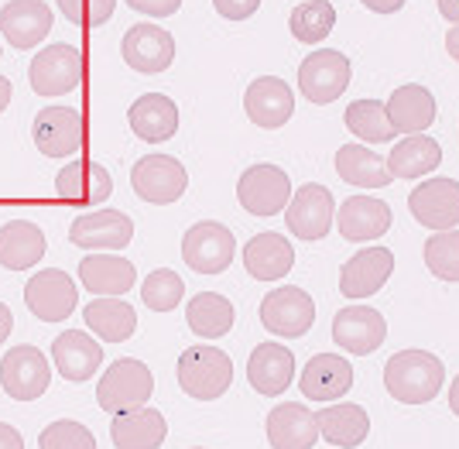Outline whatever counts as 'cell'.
Returning <instances> with one entry per match:
<instances>
[{
	"label": "cell",
	"instance_id": "277c9868",
	"mask_svg": "<svg viewBox=\"0 0 459 449\" xmlns=\"http://www.w3.org/2000/svg\"><path fill=\"white\" fill-rule=\"evenodd\" d=\"M82 73H86V62H82V52L69 41H58V45H48L41 48L39 56L28 65V82L39 97H62V93H73L82 82Z\"/></svg>",
	"mask_w": 459,
	"mask_h": 449
},
{
	"label": "cell",
	"instance_id": "83f0119b",
	"mask_svg": "<svg viewBox=\"0 0 459 449\" xmlns=\"http://www.w3.org/2000/svg\"><path fill=\"white\" fill-rule=\"evenodd\" d=\"M244 268L257 281H281L295 268V251L285 234H257L244 244Z\"/></svg>",
	"mask_w": 459,
	"mask_h": 449
},
{
	"label": "cell",
	"instance_id": "30bf717a",
	"mask_svg": "<svg viewBox=\"0 0 459 449\" xmlns=\"http://www.w3.org/2000/svg\"><path fill=\"white\" fill-rule=\"evenodd\" d=\"M31 137L45 158H76L86 148V120L73 107H45L35 117Z\"/></svg>",
	"mask_w": 459,
	"mask_h": 449
},
{
	"label": "cell",
	"instance_id": "bcb514c9",
	"mask_svg": "<svg viewBox=\"0 0 459 449\" xmlns=\"http://www.w3.org/2000/svg\"><path fill=\"white\" fill-rule=\"evenodd\" d=\"M0 449H24L21 432L14 426H7V422H0Z\"/></svg>",
	"mask_w": 459,
	"mask_h": 449
},
{
	"label": "cell",
	"instance_id": "7402d4cb",
	"mask_svg": "<svg viewBox=\"0 0 459 449\" xmlns=\"http://www.w3.org/2000/svg\"><path fill=\"white\" fill-rule=\"evenodd\" d=\"M52 31V7L45 0H7L0 7V39L14 48H35Z\"/></svg>",
	"mask_w": 459,
	"mask_h": 449
},
{
	"label": "cell",
	"instance_id": "f5cc1de1",
	"mask_svg": "<svg viewBox=\"0 0 459 449\" xmlns=\"http://www.w3.org/2000/svg\"><path fill=\"white\" fill-rule=\"evenodd\" d=\"M449 409L456 411V419H459V374H456V381L449 384Z\"/></svg>",
	"mask_w": 459,
	"mask_h": 449
},
{
	"label": "cell",
	"instance_id": "3957f363",
	"mask_svg": "<svg viewBox=\"0 0 459 449\" xmlns=\"http://www.w3.org/2000/svg\"><path fill=\"white\" fill-rule=\"evenodd\" d=\"M154 391V374L148 364H141L134 357H120L114 360L100 384H96V405L110 415H124V411L144 409Z\"/></svg>",
	"mask_w": 459,
	"mask_h": 449
},
{
	"label": "cell",
	"instance_id": "4fadbf2b",
	"mask_svg": "<svg viewBox=\"0 0 459 449\" xmlns=\"http://www.w3.org/2000/svg\"><path fill=\"white\" fill-rule=\"evenodd\" d=\"M134 240V220L120 210H90L73 220L69 244L82 251H124Z\"/></svg>",
	"mask_w": 459,
	"mask_h": 449
},
{
	"label": "cell",
	"instance_id": "836d02e7",
	"mask_svg": "<svg viewBox=\"0 0 459 449\" xmlns=\"http://www.w3.org/2000/svg\"><path fill=\"white\" fill-rule=\"evenodd\" d=\"M336 176L357 189H384L394 182L391 168H387V158H381L364 144H343L336 151Z\"/></svg>",
	"mask_w": 459,
	"mask_h": 449
},
{
	"label": "cell",
	"instance_id": "f6af8a7d",
	"mask_svg": "<svg viewBox=\"0 0 459 449\" xmlns=\"http://www.w3.org/2000/svg\"><path fill=\"white\" fill-rule=\"evenodd\" d=\"M127 7L137 14H148V18H172L182 7V0H127Z\"/></svg>",
	"mask_w": 459,
	"mask_h": 449
},
{
	"label": "cell",
	"instance_id": "7a4b0ae2",
	"mask_svg": "<svg viewBox=\"0 0 459 449\" xmlns=\"http://www.w3.org/2000/svg\"><path fill=\"white\" fill-rule=\"evenodd\" d=\"M233 384V360L227 350L195 343L178 357V388L195 402H216Z\"/></svg>",
	"mask_w": 459,
	"mask_h": 449
},
{
	"label": "cell",
	"instance_id": "db71d44e",
	"mask_svg": "<svg viewBox=\"0 0 459 449\" xmlns=\"http://www.w3.org/2000/svg\"><path fill=\"white\" fill-rule=\"evenodd\" d=\"M0 56H4V48H0Z\"/></svg>",
	"mask_w": 459,
	"mask_h": 449
},
{
	"label": "cell",
	"instance_id": "ab89813d",
	"mask_svg": "<svg viewBox=\"0 0 459 449\" xmlns=\"http://www.w3.org/2000/svg\"><path fill=\"white\" fill-rule=\"evenodd\" d=\"M182 295H186V281L172 268H158L141 285V298H144V306L152 313H172L175 306L182 302Z\"/></svg>",
	"mask_w": 459,
	"mask_h": 449
},
{
	"label": "cell",
	"instance_id": "8d00e7d4",
	"mask_svg": "<svg viewBox=\"0 0 459 449\" xmlns=\"http://www.w3.org/2000/svg\"><path fill=\"white\" fill-rule=\"evenodd\" d=\"M82 319L93 330V336H100L103 343H124L137 330V313L124 298H93L82 309Z\"/></svg>",
	"mask_w": 459,
	"mask_h": 449
},
{
	"label": "cell",
	"instance_id": "6da1fadb",
	"mask_svg": "<svg viewBox=\"0 0 459 449\" xmlns=\"http://www.w3.org/2000/svg\"><path fill=\"white\" fill-rule=\"evenodd\" d=\"M446 384V367L429 350H398L384 364V388L402 405H429Z\"/></svg>",
	"mask_w": 459,
	"mask_h": 449
},
{
	"label": "cell",
	"instance_id": "e575fe53",
	"mask_svg": "<svg viewBox=\"0 0 459 449\" xmlns=\"http://www.w3.org/2000/svg\"><path fill=\"white\" fill-rule=\"evenodd\" d=\"M442 165V148L439 141H432L429 134H411L398 141L387 155V168L394 178H421L432 176Z\"/></svg>",
	"mask_w": 459,
	"mask_h": 449
},
{
	"label": "cell",
	"instance_id": "ac0fdd59",
	"mask_svg": "<svg viewBox=\"0 0 459 449\" xmlns=\"http://www.w3.org/2000/svg\"><path fill=\"white\" fill-rule=\"evenodd\" d=\"M124 62L141 76H158L175 62V39L158 24H134L120 41Z\"/></svg>",
	"mask_w": 459,
	"mask_h": 449
},
{
	"label": "cell",
	"instance_id": "9c48e42d",
	"mask_svg": "<svg viewBox=\"0 0 459 449\" xmlns=\"http://www.w3.org/2000/svg\"><path fill=\"white\" fill-rule=\"evenodd\" d=\"M291 195V178L278 165H250L237 182V199L250 216L285 213Z\"/></svg>",
	"mask_w": 459,
	"mask_h": 449
},
{
	"label": "cell",
	"instance_id": "8fae6325",
	"mask_svg": "<svg viewBox=\"0 0 459 449\" xmlns=\"http://www.w3.org/2000/svg\"><path fill=\"white\" fill-rule=\"evenodd\" d=\"M52 381V367L45 360L39 347H11L0 360V388L7 391L14 402H35L48 391Z\"/></svg>",
	"mask_w": 459,
	"mask_h": 449
},
{
	"label": "cell",
	"instance_id": "ba28073f",
	"mask_svg": "<svg viewBox=\"0 0 459 449\" xmlns=\"http://www.w3.org/2000/svg\"><path fill=\"white\" fill-rule=\"evenodd\" d=\"M261 323H264V330L281 340H299L316 323V302H312V295L295 285L271 289L261 302Z\"/></svg>",
	"mask_w": 459,
	"mask_h": 449
},
{
	"label": "cell",
	"instance_id": "9a60e30c",
	"mask_svg": "<svg viewBox=\"0 0 459 449\" xmlns=\"http://www.w3.org/2000/svg\"><path fill=\"white\" fill-rule=\"evenodd\" d=\"M333 220H336V199L319 182H306L302 189H295L285 210L288 230L299 240H323Z\"/></svg>",
	"mask_w": 459,
	"mask_h": 449
},
{
	"label": "cell",
	"instance_id": "cb8c5ba5",
	"mask_svg": "<svg viewBox=\"0 0 459 449\" xmlns=\"http://www.w3.org/2000/svg\"><path fill=\"white\" fill-rule=\"evenodd\" d=\"M79 285L96 298H124L137 285V268L127 257L90 255L79 261Z\"/></svg>",
	"mask_w": 459,
	"mask_h": 449
},
{
	"label": "cell",
	"instance_id": "ffe728a7",
	"mask_svg": "<svg viewBox=\"0 0 459 449\" xmlns=\"http://www.w3.org/2000/svg\"><path fill=\"white\" fill-rule=\"evenodd\" d=\"M244 110H247V117L254 120L257 127L278 131V127H285L288 120H291V114H295V93H291V86H288L285 79L261 76L247 86V93H244Z\"/></svg>",
	"mask_w": 459,
	"mask_h": 449
},
{
	"label": "cell",
	"instance_id": "74e56055",
	"mask_svg": "<svg viewBox=\"0 0 459 449\" xmlns=\"http://www.w3.org/2000/svg\"><path fill=\"white\" fill-rule=\"evenodd\" d=\"M343 120L353 134L370 144H387L398 137V127L391 124V114H387V103L381 99H353L346 107Z\"/></svg>",
	"mask_w": 459,
	"mask_h": 449
},
{
	"label": "cell",
	"instance_id": "d590c367",
	"mask_svg": "<svg viewBox=\"0 0 459 449\" xmlns=\"http://www.w3.org/2000/svg\"><path fill=\"white\" fill-rule=\"evenodd\" d=\"M233 319H237L233 302L220 292L192 295L189 306H186V323H189V330L199 340H220V336H227L233 330Z\"/></svg>",
	"mask_w": 459,
	"mask_h": 449
},
{
	"label": "cell",
	"instance_id": "4dcf8cb0",
	"mask_svg": "<svg viewBox=\"0 0 459 449\" xmlns=\"http://www.w3.org/2000/svg\"><path fill=\"white\" fill-rule=\"evenodd\" d=\"M45 257V230L31 220H11L0 227V264L7 272H28Z\"/></svg>",
	"mask_w": 459,
	"mask_h": 449
},
{
	"label": "cell",
	"instance_id": "d6a6232c",
	"mask_svg": "<svg viewBox=\"0 0 459 449\" xmlns=\"http://www.w3.org/2000/svg\"><path fill=\"white\" fill-rule=\"evenodd\" d=\"M387 114H391V124L398 127V134H421L436 124V97L419 82H408L391 93Z\"/></svg>",
	"mask_w": 459,
	"mask_h": 449
},
{
	"label": "cell",
	"instance_id": "f907efd6",
	"mask_svg": "<svg viewBox=\"0 0 459 449\" xmlns=\"http://www.w3.org/2000/svg\"><path fill=\"white\" fill-rule=\"evenodd\" d=\"M11 97H14V86H11V79L0 76V114L11 107Z\"/></svg>",
	"mask_w": 459,
	"mask_h": 449
},
{
	"label": "cell",
	"instance_id": "f35d334b",
	"mask_svg": "<svg viewBox=\"0 0 459 449\" xmlns=\"http://www.w3.org/2000/svg\"><path fill=\"white\" fill-rule=\"evenodd\" d=\"M291 28V39L302 41V45H319L323 39H329V31L336 28V11L329 0H306L291 11L288 18Z\"/></svg>",
	"mask_w": 459,
	"mask_h": 449
},
{
	"label": "cell",
	"instance_id": "44dd1931",
	"mask_svg": "<svg viewBox=\"0 0 459 449\" xmlns=\"http://www.w3.org/2000/svg\"><path fill=\"white\" fill-rule=\"evenodd\" d=\"M394 274V255L387 247H364L340 268V292L346 298H370Z\"/></svg>",
	"mask_w": 459,
	"mask_h": 449
},
{
	"label": "cell",
	"instance_id": "603a6c76",
	"mask_svg": "<svg viewBox=\"0 0 459 449\" xmlns=\"http://www.w3.org/2000/svg\"><path fill=\"white\" fill-rule=\"evenodd\" d=\"M391 206L384 199H374V195H350L340 203L336 210V227L343 240H353V244H367V240H377L391 230Z\"/></svg>",
	"mask_w": 459,
	"mask_h": 449
},
{
	"label": "cell",
	"instance_id": "5b68a950",
	"mask_svg": "<svg viewBox=\"0 0 459 449\" xmlns=\"http://www.w3.org/2000/svg\"><path fill=\"white\" fill-rule=\"evenodd\" d=\"M237 257V237L216 220H199L182 237V261L199 274L227 272Z\"/></svg>",
	"mask_w": 459,
	"mask_h": 449
},
{
	"label": "cell",
	"instance_id": "8992f818",
	"mask_svg": "<svg viewBox=\"0 0 459 449\" xmlns=\"http://www.w3.org/2000/svg\"><path fill=\"white\" fill-rule=\"evenodd\" d=\"M350 79H353V65H350V59H346L343 52H336V48H319V52H312V56L302 59V65H299V93H302L308 103L325 107V103L343 97Z\"/></svg>",
	"mask_w": 459,
	"mask_h": 449
},
{
	"label": "cell",
	"instance_id": "ee69618b",
	"mask_svg": "<svg viewBox=\"0 0 459 449\" xmlns=\"http://www.w3.org/2000/svg\"><path fill=\"white\" fill-rule=\"evenodd\" d=\"M212 7H216V14L227 21H247L257 14V7H261V0H212Z\"/></svg>",
	"mask_w": 459,
	"mask_h": 449
},
{
	"label": "cell",
	"instance_id": "7dc6e473",
	"mask_svg": "<svg viewBox=\"0 0 459 449\" xmlns=\"http://www.w3.org/2000/svg\"><path fill=\"white\" fill-rule=\"evenodd\" d=\"M367 11H374V14H394V11H402L404 0H364Z\"/></svg>",
	"mask_w": 459,
	"mask_h": 449
},
{
	"label": "cell",
	"instance_id": "c3c4849f",
	"mask_svg": "<svg viewBox=\"0 0 459 449\" xmlns=\"http://www.w3.org/2000/svg\"><path fill=\"white\" fill-rule=\"evenodd\" d=\"M11 330H14V313H11V306L0 302V343L11 340Z\"/></svg>",
	"mask_w": 459,
	"mask_h": 449
},
{
	"label": "cell",
	"instance_id": "484cf974",
	"mask_svg": "<svg viewBox=\"0 0 459 449\" xmlns=\"http://www.w3.org/2000/svg\"><path fill=\"white\" fill-rule=\"evenodd\" d=\"M319 439V419L302 402H285L268 411L271 449H312Z\"/></svg>",
	"mask_w": 459,
	"mask_h": 449
},
{
	"label": "cell",
	"instance_id": "816d5d0a",
	"mask_svg": "<svg viewBox=\"0 0 459 449\" xmlns=\"http://www.w3.org/2000/svg\"><path fill=\"white\" fill-rule=\"evenodd\" d=\"M446 52L459 62V24H453V28H449V35H446Z\"/></svg>",
	"mask_w": 459,
	"mask_h": 449
},
{
	"label": "cell",
	"instance_id": "1f68e13d",
	"mask_svg": "<svg viewBox=\"0 0 459 449\" xmlns=\"http://www.w3.org/2000/svg\"><path fill=\"white\" fill-rule=\"evenodd\" d=\"M316 419H319V436L336 449H357L370 436V415L353 402H333Z\"/></svg>",
	"mask_w": 459,
	"mask_h": 449
},
{
	"label": "cell",
	"instance_id": "e0dca14e",
	"mask_svg": "<svg viewBox=\"0 0 459 449\" xmlns=\"http://www.w3.org/2000/svg\"><path fill=\"white\" fill-rule=\"evenodd\" d=\"M110 193H114L110 172L90 158H73L56 176V195L69 206H100L110 199Z\"/></svg>",
	"mask_w": 459,
	"mask_h": 449
},
{
	"label": "cell",
	"instance_id": "d6986e66",
	"mask_svg": "<svg viewBox=\"0 0 459 449\" xmlns=\"http://www.w3.org/2000/svg\"><path fill=\"white\" fill-rule=\"evenodd\" d=\"M350 388H353V367L340 353H316L299 377V391L319 405L340 402L343 394H350Z\"/></svg>",
	"mask_w": 459,
	"mask_h": 449
},
{
	"label": "cell",
	"instance_id": "7bdbcfd3",
	"mask_svg": "<svg viewBox=\"0 0 459 449\" xmlns=\"http://www.w3.org/2000/svg\"><path fill=\"white\" fill-rule=\"evenodd\" d=\"M58 11L76 28H100L114 18L117 0H56Z\"/></svg>",
	"mask_w": 459,
	"mask_h": 449
},
{
	"label": "cell",
	"instance_id": "7c38bea8",
	"mask_svg": "<svg viewBox=\"0 0 459 449\" xmlns=\"http://www.w3.org/2000/svg\"><path fill=\"white\" fill-rule=\"evenodd\" d=\"M131 186L144 203L169 206V203H178L189 189V172L172 155H144L131 172Z\"/></svg>",
	"mask_w": 459,
	"mask_h": 449
},
{
	"label": "cell",
	"instance_id": "d4e9b609",
	"mask_svg": "<svg viewBox=\"0 0 459 449\" xmlns=\"http://www.w3.org/2000/svg\"><path fill=\"white\" fill-rule=\"evenodd\" d=\"M52 364L58 367V374L73 384L90 381L100 364H103V343L86 336L82 330H65L52 340Z\"/></svg>",
	"mask_w": 459,
	"mask_h": 449
},
{
	"label": "cell",
	"instance_id": "52a82bcc",
	"mask_svg": "<svg viewBox=\"0 0 459 449\" xmlns=\"http://www.w3.org/2000/svg\"><path fill=\"white\" fill-rule=\"evenodd\" d=\"M79 285L62 268H45L24 285V306L41 323H62L76 313Z\"/></svg>",
	"mask_w": 459,
	"mask_h": 449
},
{
	"label": "cell",
	"instance_id": "f1b7e54d",
	"mask_svg": "<svg viewBox=\"0 0 459 449\" xmlns=\"http://www.w3.org/2000/svg\"><path fill=\"white\" fill-rule=\"evenodd\" d=\"M127 124L144 144H161V141L175 137V131H178V107L165 93H144V97H137L131 103Z\"/></svg>",
	"mask_w": 459,
	"mask_h": 449
},
{
	"label": "cell",
	"instance_id": "4316f807",
	"mask_svg": "<svg viewBox=\"0 0 459 449\" xmlns=\"http://www.w3.org/2000/svg\"><path fill=\"white\" fill-rule=\"evenodd\" d=\"M295 377V353L285 343H261L247 360V381L257 394H285Z\"/></svg>",
	"mask_w": 459,
	"mask_h": 449
},
{
	"label": "cell",
	"instance_id": "681fc988",
	"mask_svg": "<svg viewBox=\"0 0 459 449\" xmlns=\"http://www.w3.org/2000/svg\"><path fill=\"white\" fill-rule=\"evenodd\" d=\"M436 4H439L442 18L449 21V24H459V0H436Z\"/></svg>",
	"mask_w": 459,
	"mask_h": 449
},
{
	"label": "cell",
	"instance_id": "60d3db41",
	"mask_svg": "<svg viewBox=\"0 0 459 449\" xmlns=\"http://www.w3.org/2000/svg\"><path fill=\"white\" fill-rule=\"evenodd\" d=\"M425 264L439 281H459V230H439L429 237Z\"/></svg>",
	"mask_w": 459,
	"mask_h": 449
},
{
	"label": "cell",
	"instance_id": "f546056e",
	"mask_svg": "<svg viewBox=\"0 0 459 449\" xmlns=\"http://www.w3.org/2000/svg\"><path fill=\"white\" fill-rule=\"evenodd\" d=\"M165 436H169V422L152 405L114 415L110 422V439L117 449H158L165 443Z\"/></svg>",
	"mask_w": 459,
	"mask_h": 449
},
{
	"label": "cell",
	"instance_id": "5bb4252c",
	"mask_svg": "<svg viewBox=\"0 0 459 449\" xmlns=\"http://www.w3.org/2000/svg\"><path fill=\"white\" fill-rule=\"evenodd\" d=\"M408 210L429 230H456L459 227V182L456 178H425L408 195Z\"/></svg>",
	"mask_w": 459,
	"mask_h": 449
},
{
	"label": "cell",
	"instance_id": "2e32d148",
	"mask_svg": "<svg viewBox=\"0 0 459 449\" xmlns=\"http://www.w3.org/2000/svg\"><path fill=\"white\" fill-rule=\"evenodd\" d=\"M387 340V323L370 306H346L333 319V343L353 357H370Z\"/></svg>",
	"mask_w": 459,
	"mask_h": 449
},
{
	"label": "cell",
	"instance_id": "b9f144b4",
	"mask_svg": "<svg viewBox=\"0 0 459 449\" xmlns=\"http://www.w3.org/2000/svg\"><path fill=\"white\" fill-rule=\"evenodd\" d=\"M39 449H96V436L82 422L58 419V422L41 429Z\"/></svg>",
	"mask_w": 459,
	"mask_h": 449
}]
</instances>
